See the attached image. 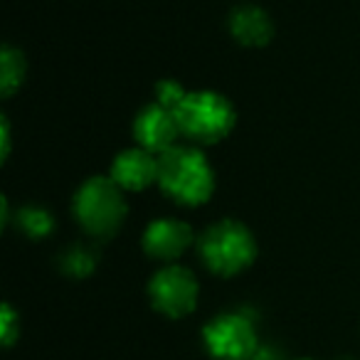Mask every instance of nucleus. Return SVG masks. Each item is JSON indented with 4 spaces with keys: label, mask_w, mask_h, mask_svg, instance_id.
<instances>
[{
    "label": "nucleus",
    "mask_w": 360,
    "mask_h": 360,
    "mask_svg": "<svg viewBox=\"0 0 360 360\" xmlns=\"http://www.w3.org/2000/svg\"><path fill=\"white\" fill-rule=\"evenodd\" d=\"M111 178L126 191H143L153 180H158V158H153V153L146 148L124 150L114 160Z\"/></svg>",
    "instance_id": "6e6552de"
},
{
    "label": "nucleus",
    "mask_w": 360,
    "mask_h": 360,
    "mask_svg": "<svg viewBox=\"0 0 360 360\" xmlns=\"http://www.w3.org/2000/svg\"><path fill=\"white\" fill-rule=\"evenodd\" d=\"M20 222H22V227H25L27 235H32V237L47 235V232H50V227H52L50 215H47L45 210H25V212H22V217H20Z\"/></svg>",
    "instance_id": "ddd939ff"
},
{
    "label": "nucleus",
    "mask_w": 360,
    "mask_h": 360,
    "mask_svg": "<svg viewBox=\"0 0 360 360\" xmlns=\"http://www.w3.org/2000/svg\"><path fill=\"white\" fill-rule=\"evenodd\" d=\"M205 343L220 360H250L257 353L255 323L247 314H225L205 328Z\"/></svg>",
    "instance_id": "39448f33"
},
{
    "label": "nucleus",
    "mask_w": 360,
    "mask_h": 360,
    "mask_svg": "<svg viewBox=\"0 0 360 360\" xmlns=\"http://www.w3.org/2000/svg\"><path fill=\"white\" fill-rule=\"evenodd\" d=\"M77 220L89 235L109 237L119 230L126 215V200L114 178L86 180L75 200Z\"/></svg>",
    "instance_id": "f03ea898"
},
{
    "label": "nucleus",
    "mask_w": 360,
    "mask_h": 360,
    "mask_svg": "<svg viewBox=\"0 0 360 360\" xmlns=\"http://www.w3.org/2000/svg\"><path fill=\"white\" fill-rule=\"evenodd\" d=\"M150 299L158 311L170 319L188 316L195 309L198 301V281L183 266H168L158 271L150 281Z\"/></svg>",
    "instance_id": "423d86ee"
},
{
    "label": "nucleus",
    "mask_w": 360,
    "mask_h": 360,
    "mask_svg": "<svg viewBox=\"0 0 360 360\" xmlns=\"http://www.w3.org/2000/svg\"><path fill=\"white\" fill-rule=\"evenodd\" d=\"M13 338H15V314L11 306H6L3 309V340H6V345H11Z\"/></svg>",
    "instance_id": "2eb2a0df"
},
{
    "label": "nucleus",
    "mask_w": 360,
    "mask_h": 360,
    "mask_svg": "<svg viewBox=\"0 0 360 360\" xmlns=\"http://www.w3.org/2000/svg\"><path fill=\"white\" fill-rule=\"evenodd\" d=\"M22 79V60L18 52L6 50L3 52V91L11 94Z\"/></svg>",
    "instance_id": "9b49d317"
},
{
    "label": "nucleus",
    "mask_w": 360,
    "mask_h": 360,
    "mask_svg": "<svg viewBox=\"0 0 360 360\" xmlns=\"http://www.w3.org/2000/svg\"><path fill=\"white\" fill-rule=\"evenodd\" d=\"M186 91L180 89L175 82H163V84L158 86V104L165 106V109L175 111L180 104H183V99H186Z\"/></svg>",
    "instance_id": "4468645a"
},
{
    "label": "nucleus",
    "mask_w": 360,
    "mask_h": 360,
    "mask_svg": "<svg viewBox=\"0 0 360 360\" xmlns=\"http://www.w3.org/2000/svg\"><path fill=\"white\" fill-rule=\"evenodd\" d=\"M65 269L75 276H84L94 269V257H91V252L84 250V247H75L72 252H67Z\"/></svg>",
    "instance_id": "f8f14e48"
},
{
    "label": "nucleus",
    "mask_w": 360,
    "mask_h": 360,
    "mask_svg": "<svg viewBox=\"0 0 360 360\" xmlns=\"http://www.w3.org/2000/svg\"><path fill=\"white\" fill-rule=\"evenodd\" d=\"M178 119L180 134L198 143H215L235 124V111L227 104L225 96L212 91H198L188 94L183 104L173 111Z\"/></svg>",
    "instance_id": "7ed1b4c3"
},
{
    "label": "nucleus",
    "mask_w": 360,
    "mask_h": 360,
    "mask_svg": "<svg viewBox=\"0 0 360 360\" xmlns=\"http://www.w3.org/2000/svg\"><path fill=\"white\" fill-rule=\"evenodd\" d=\"M136 139L150 153H165L175 146V139L180 134L178 119L170 109L160 104H153L148 109H143L136 119Z\"/></svg>",
    "instance_id": "0eeeda50"
},
{
    "label": "nucleus",
    "mask_w": 360,
    "mask_h": 360,
    "mask_svg": "<svg viewBox=\"0 0 360 360\" xmlns=\"http://www.w3.org/2000/svg\"><path fill=\"white\" fill-rule=\"evenodd\" d=\"M193 230L186 222L178 220H158L146 230L143 247L155 259H175L191 247Z\"/></svg>",
    "instance_id": "1a4fd4ad"
},
{
    "label": "nucleus",
    "mask_w": 360,
    "mask_h": 360,
    "mask_svg": "<svg viewBox=\"0 0 360 360\" xmlns=\"http://www.w3.org/2000/svg\"><path fill=\"white\" fill-rule=\"evenodd\" d=\"M232 35L242 42V45H264L271 37V22L266 18L264 11L255 6L240 8V11L232 13Z\"/></svg>",
    "instance_id": "9d476101"
},
{
    "label": "nucleus",
    "mask_w": 360,
    "mask_h": 360,
    "mask_svg": "<svg viewBox=\"0 0 360 360\" xmlns=\"http://www.w3.org/2000/svg\"><path fill=\"white\" fill-rule=\"evenodd\" d=\"M202 259L212 271L222 276H230L242 271L252 259H255V240L247 232V227H242L240 222L225 220L220 225L210 227L202 237Z\"/></svg>",
    "instance_id": "20e7f679"
},
{
    "label": "nucleus",
    "mask_w": 360,
    "mask_h": 360,
    "mask_svg": "<svg viewBox=\"0 0 360 360\" xmlns=\"http://www.w3.org/2000/svg\"><path fill=\"white\" fill-rule=\"evenodd\" d=\"M158 183L178 202L200 205L212 193L210 163L200 150L173 146L158 155Z\"/></svg>",
    "instance_id": "f257e3e1"
}]
</instances>
